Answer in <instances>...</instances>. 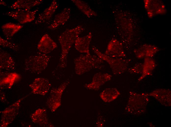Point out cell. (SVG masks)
<instances>
[{"instance_id": "1", "label": "cell", "mask_w": 171, "mask_h": 127, "mask_svg": "<svg viewBox=\"0 0 171 127\" xmlns=\"http://www.w3.org/2000/svg\"><path fill=\"white\" fill-rule=\"evenodd\" d=\"M84 30L82 26L78 25L72 29H66L59 36L58 40L61 52L58 63L55 70L67 67L69 52L76 39Z\"/></svg>"}, {"instance_id": "2", "label": "cell", "mask_w": 171, "mask_h": 127, "mask_svg": "<svg viewBox=\"0 0 171 127\" xmlns=\"http://www.w3.org/2000/svg\"><path fill=\"white\" fill-rule=\"evenodd\" d=\"M104 62L96 55L81 54L74 60L75 72L81 75L93 69H101L104 67Z\"/></svg>"}, {"instance_id": "3", "label": "cell", "mask_w": 171, "mask_h": 127, "mask_svg": "<svg viewBox=\"0 0 171 127\" xmlns=\"http://www.w3.org/2000/svg\"><path fill=\"white\" fill-rule=\"evenodd\" d=\"M50 58V56L43 53L31 56L25 60V69L32 73L39 74L47 67Z\"/></svg>"}, {"instance_id": "4", "label": "cell", "mask_w": 171, "mask_h": 127, "mask_svg": "<svg viewBox=\"0 0 171 127\" xmlns=\"http://www.w3.org/2000/svg\"><path fill=\"white\" fill-rule=\"evenodd\" d=\"M91 48L96 55L108 63L114 74H122L127 69L128 62V60L108 56L102 53L94 46H92Z\"/></svg>"}, {"instance_id": "5", "label": "cell", "mask_w": 171, "mask_h": 127, "mask_svg": "<svg viewBox=\"0 0 171 127\" xmlns=\"http://www.w3.org/2000/svg\"><path fill=\"white\" fill-rule=\"evenodd\" d=\"M147 95L131 93L127 106L126 111L128 113L139 114L145 110L148 101Z\"/></svg>"}, {"instance_id": "6", "label": "cell", "mask_w": 171, "mask_h": 127, "mask_svg": "<svg viewBox=\"0 0 171 127\" xmlns=\"http://www.w3.org/2000/svg\"><path fill=\"white\" fill-rule=\"evenodd\" d=\"M38 10V9L33 10L19 9L8 11L6 14L20 23L24 24L34 21Z\"/></svg>"}, {"instance_id": "7", "label": "cell", "mask_w": 171, "mask_h": 127, "mask_svg": "<svg viewBox=\"0 0 171 127\" xmlns=\"http://www.w3.org/2000/svg\"><path fill=\"white\" fill-rule=\"evenodd\" d=\"M33 93L44 95L50 89L51 85L48 80L44 78H36L30 85Z\"/></svg>"}, {"instance_id": "8", "label": "cell", "mask_w": 171, "mask_h": 127, "mask_svg": "<svg viewBox=\"0 0 171 127\" xmlns=\"http://www.w3.org/2000/svg\"><path fill=\"white\" fill-rule=\"evenodd\" d=\"M112 77L107 73H97L94 75L91 82L86 85L85 87L89 89L98 90L102 85L110 80Z\"/></svg>"}, {"instance_id": "9", "label": "cell", "mask_w": 171, "mask_h": 127, "mask_svg": "<svg viewBox=\"0 0 171 127\" xmlns=\"http://www.w3.org/2000/svg\"><path fill=\"white\" fill-rule=\"evenodd\" d=\"M105 54L113 58L124 57L125 56L122 44L115 39H112L109 42Z\"/></svg>"}, {"instance_id": "10", "label": "cell", "mask_w": 171, "mask_h": 127, "mask_svg": "<svg viewBox=\"0 0 171 127\" xmlns=\"http://www.w3.org/2000/svg\"><path fill=\"white\" fill-rule=\"evenodd\" d=\"M69 83L66 81L63 83L58 88H53L51 90L50 96L48 100V105L52 110H55L59 106L58 95H61Z\"/></svg>"}, {"instance_id": "11", "label": "cell", "mask_w": 171, "mask_h": 127, "mask_svg": "<svg viewBox=\"0 0 171 127\" xmlns=\"http://www.w3.org/2000/svg\"><path fill=\"white\" fill-rule=\"evenodd\" d=\"M57 47V43L47 33L41 37L37 45L38 50L45 54L50 53Z\"/></svg>"}, {"instance_id": "12", "label": "cell", "mask_w": 171, "mask_h": 127, "mask_svg": "<svg viewBox=\"0 0 171 127\" xmlns=\"http://www.w3.org/2000/svg\"><path fill=\"white\" fill-rule=\"evenodd\" d=\"M59 6L56 0L52 1L50 5L38 15L35 21L36 24L43 23L49 20L54 14Z\"/></svg>"}, {"instance_id": "13", "label": "cell", "mask_w": 171, "mask_h": 127, "mask_svg": "<svg viewBox=\"0 0 171 127\" xmlns=\"http://www.w3.org/2000/svg\"><path fill=\"white\" fill-rule=\"evenodd\" d=\"M71 9L65 8L60 13L56 15L52 23L48 27L51 30L55 29L65 24L70 17Z\"/></svg>"}, {"instance_id": "14", "label": "cell", "mask_w": 171, "mask_h": 127, "mask_svg": "<svg viewBox=\"0 0 171 127\" xmlns=\"http://www.w3.org/2000/svg\"><path fill=\"white\" fill-rule=\"evenodd\" d=\"M92 37V34L90 32L86 36L78 37L74 43V47L76 49L81 53H90L89 45Z\"/></svg>"}, {"instance_id": "15", "label": "cell", "mask_w": 171, "mask_h": 127, "mask_svg": "<svg viewBox=\"0 0 171 127\" xmlns=\"http://www.w3.org/2000/svg\"><path fill=\"white\" fill-rule=\"evenodd\" d=\"M0 69L8 71L14 70L15 68V62L8 53L0 50Z\"/></svg>"}, {"instance_id": "16", "label": "cell", "mask_w": 171, "mask_h": 127, "mask_svg": "<svg viewBox=\"0 0 171 127\" xmlns=\"http://www.w3.org/2000/svg\"><path fill=\"white\" fill-rule=\"evenodd\" d=\"M43 1L42 0H18L14 2L10 8L14 10L19 9L30 10L33 7L40 4Z\"/></svg>"}, {"instance_id": "17", "label": "cell", "mask_w": 171, "mask_h": 127, "mask_svg": "<svg viewBox=\"0 0 171 127\" xmlns=\"http://www.w3.org/2000/svg\"><path fill=\"white\" fill-rule=\"evenodd\" d=\"M22 27L20 24L9 22L2 25L1 29L6 39H10Z\"/></svg>"}, {"instance_id": "18", "label": "cell", "mask_w": 171, "mask_h": 127, "mask_svg": "<svg viewBox=\"0 0 171 127\" xmlns=\"http://www.w3.org/2000/svg\"><path fill=\"white\" fill-rule=\"evenodd\" d=\"M149 95L154 96L163 105L166 106L171 105V92L170 91L158 90L150 94Z\"/></svg>"}, {"instance_id": "19", "label": "cell", "mask_w": 171, "mask_h": 127, "mask_svg": "<svg viewBox=\"0 0 171 127\" xmlns=\"http://www.w3.org/2000/svg\"><path fill=\"white\" fill-rule=\"evenodd\" d=\"M18 105L17 103L16 104H14L3 112L2 120L3 121L2 123L5 122V124H6L8 120L7 123L8 124L13 120L18 112L19 107L18 106H18Z\"/></svg>"}, {"instance_id": "20", "label": "cell", "mask_w": 171, "mask_h": 127, "mask_svg": "<svg viewBox=\"0 0 171 127\" xmlns=\"http://www.w3.org/2000/svg\"><path fill=\"white\" fill-rule=\"evenodd\" d=\"M120 95L119 91L115 88H107L100 94V96L105 102H109L115 99Z\"/></svg>"}, {"instance_id": "21", "label": "cell", "mask_w": 171, "mask_h": 127, "mask_svg": "<svg viewBox=\"0 0 171 127\" xmlns=\"http://www.w3.org/2000/svg\"><path fill=\"white\" fill-rule=\"evenodd\" d=\"M78 8L88 17L97 15V13L84 1L79 0H72Z\"/></svg>"}, {"instance_id": "22", "label": "cell", "mask_w": 171, "mask_h": 127, "mask_svg": "<svg viewBox=\"0 0 171 127\" xmlns=\"http://www.w3.org/2000/svg\"><path fill=\"white\" fill-rule=\"evenodd\" d=\"M3 78H1L0 85H5L7 87H11L15 81L19 78V75L15 73H4Z\"/></svg>"}, {"instance_id": "23", "label": "cell", "mask_w": 171, "mask_h": 127, "mask_svg": "<svg viewBox=\"0 0 171 127\" xmlns=\"http://www.w3.org/2000/svg\"><path fill=\"white\" fill-rule=\"evenodd\" d=\"M0 45L2 47L8 48L14 51L18 49V46L16 44L4 39L1 37H0Z\"/></svg>"}, {"instance_id": "24", "label": "cell", "mask_w": 171, "mask_h": 127, "mask_svg": "<svg viewBox=\"0 0 171 127\" xmlns=\"http://www.w3.org/2000/svg\"><path fill=\"white\" fill-rule=\"evenodd\" d=\"M0 5H1L4 6H6L7 5L6 3L5 2L1 0H0Z\"/></svg>"}]
</instances>
